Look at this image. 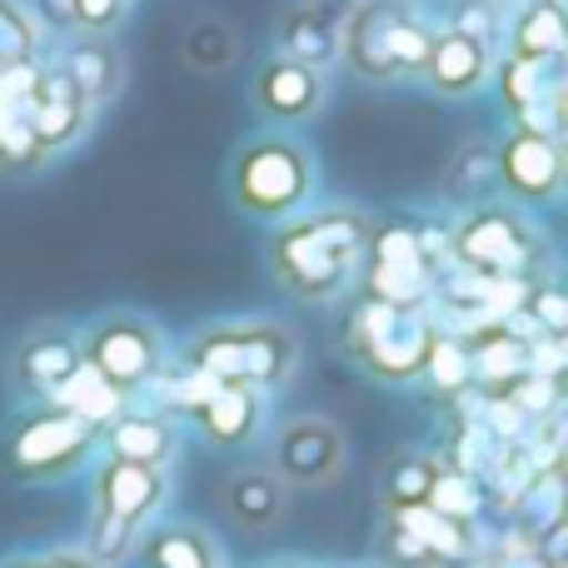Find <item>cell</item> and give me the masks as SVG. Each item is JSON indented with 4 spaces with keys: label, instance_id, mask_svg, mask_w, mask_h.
Instances as JSON below:
<instances>
[{
    "label": "cell",
    "instance_id": "24",
    "mask_svg": "<svg viewBox=\"0 0 568 568\" xmlns=\"http://www.w3.org/2000/svg\"><path fill=\"white\" fill-rule=\"evenodd\" d=\"M389 519H399L404 529H409L414 539H419L424 549H429L444 568L474 559V549H479V544H474V529H469V524L444 519V514H439V509H429V504H409V509H394Z\"/></svg>",
    "mask_w": 568,
    "mask_h": 568
},
{
    "label": "cell",
    "instance_id": "10",
    "mask_svg": "<svg viewBox=\"0 0 568 568\" xmlns=\"http://www.w3.org/2000/svg\"><path fill=\"white\" fill-rule=\"evenodd\" d=\"M250 100H255V110L265 120H275V125H310L324 110V100H329V80H324V70L300 65V60H290V55H270L265 65L255 70Z\"/></svg>",
    "mask_w": 568,
    "mask_h": 568
},
{
    "label": "cell",
    "instance_id": "25",
    "mask_svg": "<svg viewBox=\"0 0 568 568\" xmlns=\"http://www.w3.org/2000/svg\"><path fill=\"white\" fill-rule=\"evenodd\" d=\"M200 429L210 444H225V449L245 444L260 429V394L240 389V384H220V394L200 409Z\"/></svg>",
    "mask_w": 568,
    "mask_h": 568
},
{
    "label": "cell",
    "instance_id": "8",
    "mask_svg": "<svg viewBox=\"0 0 568 568\" xmlns=\"http://www.w3.org/2000/svg\"><path fill=\"white\" fill-rule=\"evenodd\" d=\"M160 329L140 314H110V320L95 324L85 344V364H95L120 394L125 389H140V384L155 379L160 369Z\"/></svg>",
    "mask_w": 568,
    "mask_h": 568
},
{
    "label": "cell",
    "instance_id": "34",
    "mask_svg": "<svg viewBox=\"0 0 568 568\" xmlns=\"http://www.w3.org/2000/svg\"><path fill=\"white\" fill-rule=\"evenodd\" d=\"M40 40V26L20 0H0V65H16V60H30Z\"/></svg>",
    "mask_w": 568,
    "mask_h": 568
},
{
    "label": "cell",
    "instance_id": "12",
    "mask_svg": "<svg viewBox=\"0 0 568 568\" xmlns=\"http://www.w3.org/2000/svg\"><path fill=\"white\" fill-rule=\"evenodd\" d=\"M494 60H499L494 55V40L444 26L439 40H434L429 65H424V85L439 100H469L494 80Z\"/></svg>",
    "mask_w": 568,
    "mask_h": 568
},
{
    "label": "cell",
    "instance_id": "7",
    "mask_svg": "<svg viewBox=\"0 0 568 568\" xmlns=\"http://www.w3.org/2000/svg\"><path fill=\"white\" fill-rule=\"evenodd\" d=\"M559 190H564V140L514 125L499 140V200H509L519 210H544L559 200Z\"/></svg>",
    "mask_w": 568,
    "mask_h": 568
},
{
    "label": "cell",
    "instance_id": "36",
    "mask_svg": "<svg viewBox=\"0 0 568 568\" xmlns=\"http://www.w3.org/2000/svg\"><path fill=\"white\" fill-rule=\"evenodd\" d=\"M36 90H40V70L30 60H16V65H0V105L26 115L36 105Z\"/></svg>",
    "mask_w": 568,
    "mask_h": 568
},
{
    "label": "cell",
    "instance_id": "44",
    "mask_svg": "<svg viewBox=\"0 0 568 568\" xmlns=\"http://www.w3.org/2000/svg\"><path fill=\"white\" fill-rule=\"evenodd\" d=\"M10 120H16V110H6V105H0V135H6V130H10Z\"/></svg>",
    "mask_w": 568,
    "mask_h": 568
},
{
    "label": "cell",
    "instance_id": "40",
    "mask_svg": "<svg viewBox=\"0 0 568 568\" xmlns=\"http://www.w3.org/2000/svg\"><path fill=\"white\" fill-rule=\"evenodd\" d=\"M484 568H544V559L534 554V539H504L499 549L484 559Z\"/></svg>",
    "mask_w": 568,
    "mask_h": 568
},
{
    "label": "cell",
    "instance_id": "2",
    "mask_svg": "<svg viewBox=\"0 0 568 568\" xmlns=\"http://www.w3.org/2000/svg\"><path fill=\"white\" fill-rule=\"evenodd\" d=\"M439 26L414 0H349L339 30V65L364 85L424 80Z\"/></svg>",
    "mask_w": 568,
    "mask_h": 568
},
{
    "label": "cell",
    "instance_id": "22",
    "mask_svg": "<svg viewBox=\"0 0 568 568\" xmlns=\"http://www.w3.org/2000/svg\"><path fill=\"white\" fill-rule=\"evenodd\" d=\"M559 80H564V70L544 65V60H524V55H509V50L494 60V90H499V100H504L509 115H524V110L554 100Z\"/></svg>",
    "mask_w": 568,
    "mask_h": 568
},
{
    "label": "cell",
    "instance_id": "26",
    "mask_svg": "<svg viewBox=\"0 0 568 568\" xmlns=\"http://www.w3.org/2000/svg\"><path fill=\"white\" fill-rule=\"evenodd\" d=\"M439 469H444V464H439V459H429V454H414V449L394 454V459L384 464V474H379V499H384V514L409 509V504H429V494H434V479H439Z\"/></svg>",
    "mask_w": 568,
    "mask_h": 568
},
{
    "label": "cell",
    "instance_id": "42",
    "mask_svg": "<svg viewBox=\"0 0 568 568\" xmlns=\"http://www.w3.org/2000/svg\"><path fill=\"white\" fill-rule=\"evenodd\" d=\"M45 6L50 20H60V26H75V0H40Z\"/></svg>",
    "mask_w": 568,
    "mask_h": 568
},
{
    "label": "cell",
    "instance_id": "47",
    "mask_svg": "<svg viewBox=\"0 0 568 568\" xmlns=\"http://www.w3.org/2000/svg\"><path fill=\"white\" fill-rule=\"evenodd\" d=\"M559 474L568 479V449H559Z\"/></svg>",
    "mask_w": 568,
    "mask_h": 568
},
{
    "label": "cell",
    "instance_id": "33",
    "mask_svg": "<svg viewBox=\"0 0 568 568\" xmlns=\"http://www.w3.org/2000/svg\"><path fill=\"white\" fill-rule=\"evenodd\" d=\"M424 379H434L444 394H464V389H469V379H474L469 344L449 339V334L439 329V344H434V354H429V369H424Z\"/></svg>",
    "mask_w": 568,
    "mask_h": 568
},
{
    "label": "cell",
    "instance_id": "3",
    "mask_svg": "<svg viewBox=\"0 0 568 568\" xmlns=\"http://www.w3.org/2000/svg\"><path fill=\"white\" fill-rule=\"evenodd\" d=\"M314 190H320V160L300 135H284V130L245 140L230 160V195L255 220L284 225V220L304 215Z\"/></svg>",
    "mask_w": 568,
    "mask_h": 568
},
{
    "label": "cell",
    "instance_id": "23",
    "mask_svg": "<svg viewBox=\"0 0 568 568\" xmlns=\"http://www.w3.org/2000/svg\"><path fill=\"white\" fill-rule=\"evenodd\" d=\"M225 509H230V519L245 524V529H275L284 519V479L275 469L235 474L225 489Z\"/></svg>",
    "mask_w": 568,
    "mask_h": 568
},
{
    "label": "cell",
    "instance_id": "48",
    "mask_svg": "<svg viewBox=\"0 0 568 568\" xmlns=\"http://www.w3.org/2000/svg\"><path fill=\"white\" fill-rule=\"evenodd\" d=\"M16 568H36V564H16Z\"/></svg>",
    "mask_w": 568,
    "mask_h": 568
},
{
    "label": "cell",
    "instance_id": "41",
    "mask_svg": "<svg viewBox=\"0 0 568 568\" xmlns=\"http://www.w3.org/2000/svg\"><path fill=\"white\" fill-rule=\"evenodd\" d=\"M130 529H135V524H120V519H105V514H100V529H95V554L100 559H125V549H130Z\"/></svg>",
    "mask_w": 568,
    "mask_h": 568
},
{
    "label": "cell",
    "instance_id": "35",
    "mask_svg": "<svg viewBox=\"0 0 568 568\" xmlns=\"http://www.w3.org/2000/svg\"><path fill=\"white\" fill-rule=\"evenodd\" d=\"M379 559H384V568H444L399 519H389V514H384V529H379Z\"/></svg>",
    "mask_w": 568,
    "mask_h": 568
},
{
    "label": "cell",
    "instance_id": "45",
    "mask_svg": "<svg viewBox=\"0 0 568 568\" xmlns=\"http://www.w3.org/2000/svg\"><path fill=\"white\" fill-rule=\"evenodd\" d=\"M559 200H568V145H564V190H559Z\"/></svg>",
    "mask_w": 568,
    "mask_h": 568
},
{
    "label": "cell",
    "instance_id": "46",
    "mask_svg": "<svg viewBox=\"0 0 568 568\" xmlns=\"http://www.w3.org/2000/svg\"><path fill=\"white\" fill-rule=\"evenodd\" d=\"M559 389H564V399H568V364L559 369Z\"/></svg>",
    "mask_w": 568,
    "mask_h": 568
},
{
    "label": "cell",
    "instance_id": "37",
    "mask_svg": "<svg viewBox=\"0 0 568 568\" xmlns=\"http://www.w3.org/2000/svg\"><path fill=\"white\" fill-rule=\"evenodd\" d=\"M40 155H45V145L36 140L30 120L16 115V120H10V130L0 135V165H6V170H26V165H36Z\"/></svg>",
    "mask_w": 568,
    "mask_h": 568
},
{
    "label": "cell",
    "instance_id": "13",
    "mask_svg": "<svg viewBox=\"0 0 568 568\" xmlns=\"http://www.w3.org/2000/svg\"><path fill=\"white\" fill-rule=\"evenodd\" d=\"M85 444H90L85 419H75V414H65V409L40 414V419H30L26 429L10 439V469L45 479V474L70 469V464L85 454Z\"/></svg>",
    "mask_w": 568,
    "mask_h": 568
},
{
    "label": "cell",
    "instance_id": "5",
    "mask_svg": "<svg viewBox=\"0 0 568 568\" xmlns=\"http://www.w3.org/2000/svg\"><path fill=\"white\" fill-rule=\"evenodd\" d=\"M449 260L479 280H539L549 270V235L529 210L494 200L449 225Z\"/></svg>",
    "mask_w": 568,
    "mask_h": 568
},
{
    "label": "cell",
    "instance_id": "4",
    "mask_svg": "<svg viewBox=\"0 0 568 568\" xmlns=\"http://www.w3.org/2000/svg\"><path fill=\"white\" fill-rule=\"evenodd\" d=\"M339 344L374 379L414 384L429 369V354L439 344V320L429 310H404V304H384V300L359 294V304L344 314Z\"/></svg>",
    "mask_w": 568,
    "mask_h": 568
},
{
    "label": "cell",
    "instance_id": "30",
    "mask_svg": "<svg viewBox=\"0 0 568 568\" xmlns=\"http://www.w3.org/2000/svg\"><path fill=\"white\" fill-rule=\"evenodd\" d=\"M519 514L534 534H544L549 524H559L568 514V479L559 474V464H544L539 474L529 479V489L519 494Z\"/></svg>",
    "mask_w": 568,
    "mask_h": 568
},
{
    "label": "cell",
    "instance_id": "18",
    "mask_svg": "<svg viewBox=\"0 0 568 568\" xmlns=\"http://www.w3.org/2000/svg\"><path fill=\"white\" fill-rule=\"evenodd\" d=\"M85 100H80V90L70 85V75L65 70H55V75H45L40 70V90H36V105L26 110V120H30V130H36V140L45 150H60V145H70V140L85 130Z\"/></svg>",
    "mask_w": 568,
    "mask_h": 568
},
{
    "label": "cell",
    "instance_id": "38",
    "mask_svg": "<svg viewBox=\"0 0 568 568\" xmlns=\"http://www.w3.org/2000/svg\"><path fill=\"white\" fill-rule=\"evenodd\" d=\"M130 0H75V26L85 36H110V30L125 20Z\"/></svg>",
    "mask_w": 568,
    "mask_h": 568
},
{
    "label": "cell",
    "instance_id": "15",
    "mask_svg": "<svg viewBox=\"0 0 568 568\" xmlns=\"http://www.w3.org/2000/svg\"><path fill=\"white\" fill-rule=\"evenodd\" d=\"M469 369L489 394H504L534 369V339L524 329H514L509 320L484 324L479 339L469 344Z\"/></svg>",
    "mask_w": 568,
    "mask_h": 568
},
{
    "label": "cell",
    "instance_id": "14",
    "mask_svg": "<svg viewBox=\"0 0 568 568\" xmlns=\"http://www.w3.org/2000/svg\"><path fill=\"white\" fill-rule=\"evenodd\" d=\"M439 200L449 210H479L499 200V140L489 135H469L449 150L439 170Z\"/></svg>",
    "mask_w": 568,
    "mask_h": 568
},
{
    "label": "cell",
    "instance_id": "39",
    "mask_svg": "<svg viewBox=\"0 0 568 568\" xmlns=\"http://www.w3.org/2000/svg\"><path fill=\"white\" fill-rule=\"evenodd\" d=\"M534 554L544 559V568H568V514L544 534H534Z\"/></svg>",
    "mask_w": 568,
    "mask_h": 568
},
{
    "label": "cell",
    "instance_id": "43",
    "mask_svg": "<svg viewBox=\"0 0 568 568\" xmlns=\"http://www.w3.org/2000/svg\"><path fill=\"white\" fill-rule=\"evenodd\" d=\"M40 568H100L95 559H80V554H55L50 564H40Z\"/></svg>",
    "mask_w": 568,
    "mask_h": 568
},
{
    "label": "cell",
    "instance_id": "49",
    "mask_svg": "<svg viewBox=\"0 0 568 568\" xmlns=\"http://www.w3.org/2000/svg\"><path fill=\"white\" fill-rule=\"evenodd\" d=\"M414 6H419V0H414Z\"/></svg>",
    "mask_w": 568,
    "mask_h": 568
},
{
    "label": "cell",
    "instance_id": "16",
    "mask_svg": "<svg viewBox=\"0 0 568 568\" xmlns=\"http://www.w3.org/2000/svg\"><path fill=\"white\" fill-rule=\"evenodd\" d=\"M509 55L564 65L568 60V0H524L509 16Z\"/></svg>",
    "mask_w": 568,
    "mask_h": 568
},
{
    "label": "cell",
    "instance_id": "32",
    "mask_svg": "<svg viewBox=\"0 0 568 568\" xmlns=\"http://www.w3.org/2000/svg\"><path fill=\"white\" fill-rule=\"evenodd\" d=\"M429 509H439L444 519L474 524V519H479V509H484L479 479H469V474H454V469H439V479H434V494H429Z\"/></svg>",
    "mask_w": 568,
    "mask_h": 568
},
{
    "label": "cell",
    "instance_id": "20",
    "mask_svg": "<svg viewBox=\"0 0 568 568\" xmlns=\"http://www.w3.org/2000/svg\"><path fill=\"white\" fill-rule=\"evenodd\" d=\"M120 70L125 65H120V50L110 36H80L65 55V75H70V85L80 90L85 105H105V100L115 95Z\"/></svg>",
    "mask_w": 568,
    "mask_h": 568
},
{
    "label": "cell",
    "instance_id": "29",
    "mask_svg": "<svg viewBox=\"0 0 568 568\" xmlns=\"http://www.w3.org/2000/svg\"><path fill=\"white\" fill-rule=\"evenodd\" d=\"M519 320L529 324L539 339L568 344V280L564 275H549V270H544L539 280H529V294H524Z\"/></svg>",
    "mask_w": 568,
    "mask_h": 568
},
{
    "label": "cell",
    "instance_id": "21",
    "mask_svg": "<svg viewBox=\"0 0 568 568\" xmlns=\"http://www.w3.org/2000/svg\"><path fill=\"white\" fill-rule=\"evenodd\" d=\"M240 30L230 26L225 16H195L180 36V60L195 75H225V70L240 65Z\"/></svg>",
    "mask_w": 568,
    "mask_h": 568
},
{
    "label": "cell",
    "instance_id": "1",
    "mask_svg": "<svg viewBox=\"0 0 568 568\" xmlns=\"http://www.w3.org/2000/svg\"><path fill=\"white\" fill-rule=\"evenodd\" d=\"M374 220L354 205H324L284 220L270 235V270L280 290L304 304H334L359 290L369 265Z\"/></svg>",
    "mask_w": 568,
    "mask_h": 568
},
{
    "label": "cell",
    "instance_id": "31",
    "mask_svg": "<svg viewBox=\"0 0 568 568\" xmlns=\"http://www.w3.org/2000/svg\"><path fill=\"white\" fill-rule=\"evenodd\" d=\"M150 568H220L215 549H210L205 534L195 529H165L150 539Z\"/></svg>",
    "mask_w": 568,
    "mask_h": 568
},
{
    "label": "cell",
    "instance_id": "17",
    "mask_svg": "<svg viewBox=\"0 0 568 568\" xmlns=\"http://www.w3.org/2000/svg\"><path fill=\"white\" fill-rule=\"evenodd\" d=\"M95 499L105 519L120 524H140L160 499H165V474L150 464H130V459H110L105 474L95 484Z\"/></svg>",
    "mask_w": 568,
    "mask_h": 568
},
{
    "label": "cell",
    "instance_id": "11",
    "mask_svg": "<svg viewBox=\"0 0 568 568\" xmlns=\"http://www.w3.org/2000/svg\"><path fill=\"white\" fill-rule=\"evenodd\" d=\"M344 10H349V0H290L275 16V55H290L314 70L339 65Z\"/></svg>",
    "mask_w": 568,
    "mask_h": 568
},
{
    "label": "cell",
    "instance_id": "28",
    "mask_svg": "<svg viewBox=\"0 0 568 568\" xmlns=\"http://www.w3.org/2000/svg\"><path fill=\"white\" fill-rule=\"evenodd\" d=\"M110 449H115V459L160 469V464L170 459V449H175V434H170V424L155 419V414H125V419H115V429H110Z\"/></svg>",
    "mask_w": 568,
    "mask_h": 568
},
{
    "label": "cell",
    "instance_id": "27",
    "mask_svg": "<svg viewBox=\"0 0 568 568\" xmlns=\"http://www.w3.org/2000/svg\"><path fill=\"white\" fill-rule=\"evenodd\" d=\"M55 404H60L65 414H75V419H85L90 429H95V424L120 419V404H125V394H120L115 384H110L105 374L95 369V364H80V369L70 374L65 384H60Z\"/></svg>",
    "mask_w": 568,
    "mask_h": 568
},
{
    "label": "cell",
    "instance_id": "6",
    "mask_svg": "<svg viewBox=\"0 0 568 568\" xmlns=\"http://www.w3.org/2000/svg\"><path fill=\"white\" fill-rule=\"evenodd\" d=\"M185 364L220 384H240V389H280L300 369V339L284 329L280 320H230L210 324L190 339Z\"/></svg>",
    "mask_w": 568,
    "mask_h": 568
},
{
    "label": "cell",
    "instance_id": "19",
    "mask_svg": "<svg viewBox=\"0 0 568 568\" xmlns=\"http://www.w3.org/2000/svg\"><path fill=\"white\" fill-rule=\"evenodd\" d=\"M85 364V349H75L70 339H60V334H40V339H26L16 354V379L20 389L30 394H50L55 399L60 384L70 379V374Z\"/></svg>",
    "mask_w": 568,
    "mask_h": 568
},
{
    "label": "cell",
    "instance_id": "9",
    "mask_svg": "<svg viewBox=\"0 0 568 568\" xmlns=\"http://www.w3.org/2000/svg\"><path fill=\"white\" fill-rule=\"evenodd\" d=\"M344 434L320 414H300L275 434V474L294 489H320L344 469Z\"/></svg>",
    "mask_w": 568,
    "mask_h": 568
}]
</instances>
